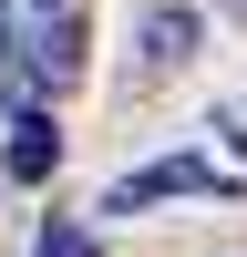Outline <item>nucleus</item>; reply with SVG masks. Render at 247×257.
Instances as JSON below:
<instances>
[{
  "label": "nucleus",
  "instance_id": "obj_1",
  "mask_svg": "<svg viewBox=\"0 0 247 257\" xmlns=\"http://www.w3.org/2000/svg\"><path fill=\"white\" fill-rule=\"evenodd\" d=\"M21 82H31V93H72V82H82V21H72V11L31 21V41H21Z\"/></svg>",
  "mask_w": 247,
  "mask_h": 257
},
{
  "label": "nucleus",
  "instance_id": "obj_2",
  "mask_svg": "<svg viewBox=\"0 0 247 257\" xmlns=\"http://www.w3.org/2000/svg\"><path fill=\"white\" fill-rule=\"evenodd\" d=\"M165 196H216V165H196V155H165V165H144V175L103 185V216H134V206H165Z\"/></svg>",
  "mask_w": 247,
  "mask_h": 257
},
{
  "label": "nucleus",
  "instance_id": "obj_3",
  "mask_svg": "<svg viewBox=\"0 0 247 257\" xmlns=\"http://www.w3.org/2000/svg\"><path fill=\"white\" fill-rule=\"evenodd\" d=\"M0 165H11V185H41L62 165V134H52V113H41V103H21L11 113V144H0Z\"/></svg>",
  "mask_w": 247,
  "mask_h": 257
},
{
  "label": "nucleus",
  "instance_id": "obj_4",
  "mask_svg": "<svg viewBox=\"0 0 247 257\" xmlns=\"http://www.w3.org/2000/svg\"><path fill=\"white\" fill-rule=\"evenodd\" d=\"M185 52H196V11H175V0L144 11V62H185Z\"/></svg>",
  "mask_w": 247,
  "mask_h": 257
},
{
  "label": "nucleus",
  "instance_id": "obj_5",
  "mask_svg": "<svg viewBox=\"0 0 247 257\" xmlns=\"http://www.w3.org/2000/svg\"><path fill=\"white\" fill-rule=\"evenodd\" d=\"M216 134H226V144L247 155V103H216Z\"/></svg>",
  "mask_w": 247,
  "mask_h": 257
},
{
  "label": "nucleus",
  "instance_id": "obj_6",
  "mask_svg": "<svg viewBox=\"0 0 247 257\" xmlns=\"http://www.w3.org/2000/svg\"><path fill=\"white\" fill-rule=\"evenodd\" d=\"M31 257H82V237H72V226H41V247Z\"/></svg>",
  "mask_w": 247,
  "mask_h": 257
},
{
  "label": "nucleus",
  "instance_id": "obj_7",
  "mask_svg": "<svg viewBox=\"0 0 247 257\" xmlns=\"http://www.w3.org/2000/svg\"><path fill=\"white\" fill-rule=\"evenodd\" d=\"M21 11H31V21H52V11H62V0H21Z\"/></svg>",
  "mask_w": 247,
  "mask_h": 257
},
{
  "label": "nucleus",
  "instance_id": "obj_8",
  "mask_svg": "<svg viewBox=\"0 0 247 257\" xmlns=\"http://www.w3.org/2000/svg\"><path fill=\"white\" fill-rule=\"evenodd\" d=\"M0 52H11V41H0Z\"/></svg>",
  "mask_w": 247,
  "mask_h": 257
}]
</instances>
